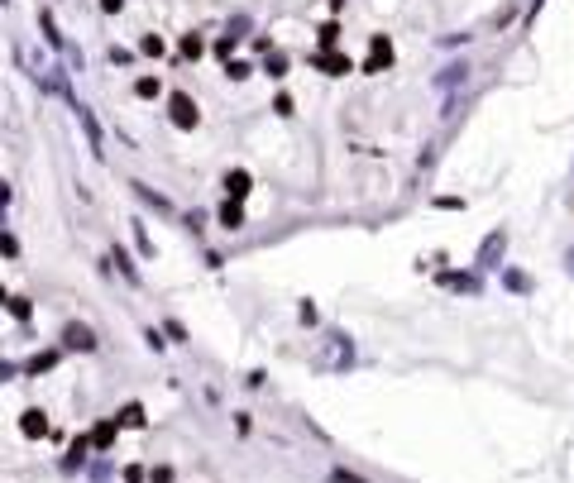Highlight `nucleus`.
<instances>
[{"label": "nucleus", "instance_id": "5", "mask_svg": "<svg viewBox=\"0 0 574 483\" xmlns=\"http://www.w3.org/2000/svg\"><path fill=\"white\" fill-rule=\"evenodd\" d=\"M440 288H455V292H478L474 273H440Z\"/></svg>", "mask_w": 574, "mask_h": 483}, {"label": "nucleus", "instance_id": "6", "mask_svg": "<svg viewBox=\"0 0 574 483\" xmlns=\"http://www.w3.org/2000/svg\"><path fill=\"white\" fill-rule=\"evenodd\" d=\"M173 120H178L182 129H191V125H196V105H191L187 96H173Z\"/></svg>", "mask_w": 574, "mask_h": 483}, {"label": "nucleus", "instance_id": "7", "mask_svg": "<svg viewBox=\"0 0 574 483\" xmlns=\"http://www.w3.org/2000/svg\"><path fill=\"white\" fill-rule=\"evenodd\" d=\"M220 225H225V230H240V225H244V211H240V201H225V206H220Z\"/></svg>", "mask_w": 574, "mask_h": 483}, {"label": "nucleus", "instance_id": "13", "mask_svg": "<svg viewBox=\"0 0 574 483\" xmlns=\"http://www.w3.org/2000/svg\"><path fill=\"white\" fill-rule=\"evenodd\" d=\"M297 316H301V325H316V321H321V316H316V306H311V301H301V311H297Z\"/></svg>", "mask_w": 574, "mask_h": 483}, {"label": "nucleus", "instance_id": "17", "mask_svg": "<svg viewBox=\"0 0 574 483\" xmlns=\"http://www.w3.org/2000/svg\"><path fill=\"white\" fill-rule=\"evenodd\" d=\"M565 268H570V278H574V244L565 249Z\"/></svg>", "mask_w": 574, "mask_h": 483}, {"label": "nucleus", "instance_id": "10", "mask_svg": "<svg viewBox=\"0 0 574 483\" xmlns=\"http://www.w3.org/2000/svg\"><path fill=\"white\" fill-rule=\"evenodd\" d=\"M43 431H48L43 411H24V436H43Z\"/></svg>", "mask_w": 574, "mask_h": 483}, {"label": "nucleus", "instance_id": "15", "mask_svg": "<svg viewBox=\"0 0 574 483\" xmlns=\"http://www.w3.org/2000/svg\"><path fill=\"white\" fill-rule=\"evenodd\" d=\"M125 483H144V469H139V464H129V469H125Z\"/></svg>", "mask_w": 574, "mask_h": 483}, {"label": "nucleus", "instance_id": "16", "mask_svg": "<svg viewBox=\"0 0 574 483\" xmlns=\"http://www.w3.org/2000/svg\"><path fill=\"white\" fill-rule=\"evenodd\" d=\"M153 483H173V469H168V464H158V469H153Z\"/></svg>", "mask_w": 574, "mask_h": 483}, {"label": "nucleus", "instance_id": "2", "mask_svg": "<svg viewBox=\"0 0 574 483\" xmlns=\"http://www.w3.org/2000/svg\"><path fill=\"white\" fill-rule=\"evenodd\" d=\"M63 340H67V350H82V354H92V350H96V330H92V325H82V321H72V325L63 330Z\"/></svg>", "mask_w": 574, "mask_h": 483}, {"label": "nucleus", "instance_id": "4", "mask_svg": "<svg viewBox=\"0 0 574 483\" xmlns=\"http://www.w3.org/2000/svg\"><path fill=\"white\" fill-rule=\"evenodd\" d=\"M225 192H230V201H244L249 196V173H240V168L225 173Z\"/></svg>", "mask_w": 574, "mask_h": 483}, {"label": "nucleus", "instance_id": "12", "mask_svg": "<svg viewBox=\"0 0 574 483\" xmlns=\"http://www.w3.org/2000/svg\"><path fill=\"white\" fill-rule=\"evenodd\" d=\"M330 483H369V479H359L354 469H335V474H330Z\"/></svg>", "mask_w": 574, "mask_h": 483}, {"label": "nucleus", "instance_id": "3", "mask_svg": "<svg viewBox=\"0 0 574 483\" xmlns=\"http://www.w3.org/2000/svg\"><path fill=\"white\" fill-rule=\"evenodd\" d=\"M498 278H502V288H507V292H517V297H527V292H531V278H527L522 268H502Z\"/></svg>", "mask_w": 574, "mask_h": 483}, {"label": "nucleus", "instance_id": "14", "mask_svg": "<svg viewBox=\"0 0 574 483\" xmlns=\"http://www.w3.org/2000/svg\"><path fill=\"white\" fill-rule=\"evenodd\" d=\"M10 311H14L19 321H29V301H24V297H14V301H10Z\"/></svg>", "mask_w": 574, "mask_h": 483}, {"label": "nucleus", "instance_id": "11", "mask_svg": "<svg viewBox=\"0 0 574 483\" xmlns=\"http://www.w3.org/2000/svg\"><path fill=\"white\" fill-rule=\"evenodd\" d=\"M53 364H58V350H48V354L29 359V374H43V369H53Z\"/></svg>", "mask_w": 574, "mask_h": 483}, {"label": "nucleus", "instance_id": "1", "mask_svg": "<svg viewBox=\"0 0 574 483\" xmlns=\"http://www.w3.org/2000/svg\"><path fill=\"white\" fill-rule=\"evenodd\" d=\"M502 254H507V230H493V235H483V244H478L474 268L478 273H502Z\"/></svg>", "mask_w": 574, "mask_h": 483}, {"label": "nucleus", "instance_id": "8", "mask_svg": "<svg viewBox=\"0 0 574 483\" xmlns=\"http://www.w3.org/2000/svg\"><path fill=\"white\" fill-rule=\"evenodd\" d=\"M115 426H144V407L139 402H125L120 416H115Z\"/></svg>", "mask_w": 574, "mask_h": 483}, {"label": "nucleus", "instance_id": "9", "mask_svg": "<svg viewBox=\"0 0 574 483\" xmlns=\"http://www.w3.org/2000/svg\"><path fill=\"white\" fill-rule=\"evenodd\" d=\"M115 436H120V426H115V421H100V426L92 431V445H96V450H105Z\"/></svg>", "mask_w": 574, "mask_h": 483}]
</instances>
